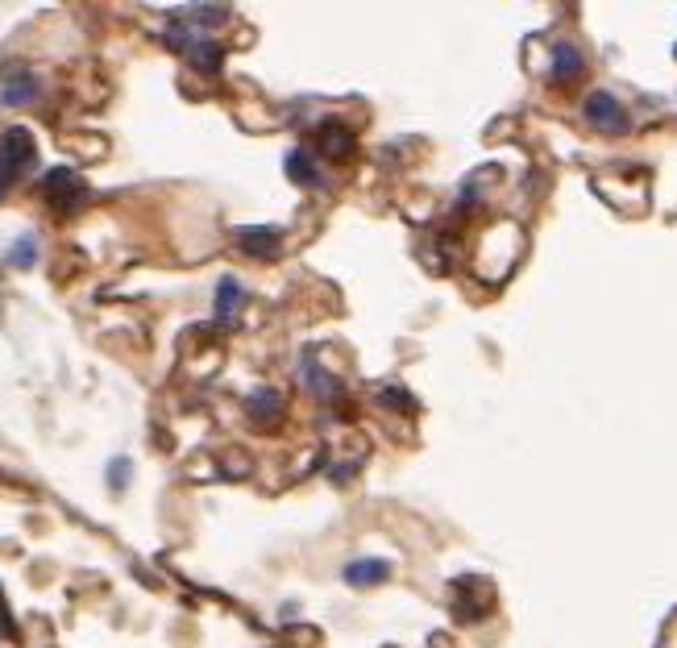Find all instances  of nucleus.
I'll return each mask as SVG.
<instances>
[{"label":"nucleus","mask_w":677,"mask_h":648,"mask_svg":"<svg viewBox=\"0 0 677 648\" xmlns=\"http://www.w3.org/2000/svg\"><path fill=\"white\" fill-rule=\"evenodd\" d=\"M34 162H38V142H34V134H29L26 125H9L0 134V196H9L29 175Z\"/></svg>","instance_id":"obj_1"},{"label":"nucleus","mask_w":677,"mask_h":648,"mask_svg":"<svg viewBox=\"0 0 677 648\" xmlns=\"http://www.w3.org/2000/svg\"><path fill=\"white\" fill-rule=\"evenodd\" d=\"M163 42L171 46V50H179L183 58H188L196 71H204V75H217L220 71V63H225V46H220L212 34H196V29H188V26H171L163 34Z\"/></svg>","instance_id":"obj_2"},{"label":"nucleus","mask_w":677,"mask_h":648,"mask_svg":"<svg viewBox=\"0 0 677 648\" xmlns=\"http://www.w3.org/2000/svg\"><path fill=\"white\" fill-rule=\"evenodd\" d=\"M42 196L55 204L58 212H75V208H83V204H88L92 188L83 183V175L75 171V166H55L50 175L42 179Z\"/></svg>","instance_id":"obj_3"},{"label":"nucleus","mask_w":677,"mask_h":648,"mask_svg":"<svg viewBox=\"0 0 677 648\" xmlns=\"http://www.w3.org/2000/svg\"><path fill=\"white\" fill-rule=\"evenodd\" d=\"M582 117H586V125H590V129H598V134H611V137H619V134H627V129H632V117H627V108H623L611 92H603V88L586 96Z\"/></svg>","instance_id":"obj_4"},{"label":"nucleus","mask_w":677,"mask_h":648,"mask_svg":"<svg viewBox=\"0 0 677 648\" xmlns=\"http://www.w3.org/2000/svg\"><path fill=\"white\" fill-rule=\"evenodd\" d=\"M38 100V75L29 67H13L4 75V88H0V104L9 108H26Z\"/></svg>","instance_id":"obj_5"},{"label":"nucleus","mask_w":677,"mask_h":648,"mask_svg":"<svg viewBox=\"0 0 677 648\" xmlns=\"http://www.w3.org/2000/svg\"><path fill=\"white\" fill-rule=\"evenodd\" d=\"M171 17L179 26L196 29V34H208V26H225L233 13L225 4H179V9H171Z\"/></svg>","instance_id":"obj_6"},{"label":"nucleus","mask_w":677,"mask_h":648,"mask_svg":"<svg viewBox=\"0 0 677 648\" xmlns=\"http://www.w3.org/2000/svg\"><path fill=\"white\" fill-rule=\"evenodd\" d=\"M237 245H242L250 258H279V250H283V233L262 229V225H245V229H237Z\"/></svg>","instance_id":"obj_7"},{"label":"nucleus","mask_w":677,"mask_h":648,"mask_svg":"<svg viewBox=\"0 0 677 648\" xmlns=\"http://www.w3.org/2000/svg\"><path fill=\"white\" fill-rule=\"evenodd\" d=\"M283 171H287V179H291L296 188H320V183H325L316 154H312V150H304V146L287 150V166H283Z\"/></svg>","instance_id":"obj_8"},{"label":"nucleus","mask_w":677,"mask_h":648,"mask_svg":"<svg viewBox=\"0 0 677 648\" xmlns=\"http://www.w3.org/2000/svg\"><path fill=\"white\" fill-rule=\"evenodd\" d=\"M391 578V561H382V557H358V561H350L345 566V582L350 586H382V582Z\"/></svg>","instance_id":"obj_9"},{"label":"nucleus","mask_w":677,"mask_h":648,"mask_svg":"<svg viewBox=\"0 0 677 648\" xmlns=\"http://www.w3.org/2000/svg\"><path fill=\"white\" fill-rule=\"evenodd\" d=\"M245 416L254 420V424H279L283 420V399H279V391H250L245 395Z\"/></svg>","instance_id":"obj_10"},{"label":"nucleus","mask_w":677,"mask_h":648,"mask_svg":"<svg viewBox=\"0 0 677 648\" xmlns=\"http://www.w3.org/2000/svg\"><path fill=\"white\" fill-rule=\"evenodd\" d=\"M586 71V58L573 42H557L553 50V83H573Z\"/></svg>","instance_id":"obj_11"},{"label":"nucleus","mask_w":677,"mask_h":648,"mask_svg":"<svg viewBox=\"0 0 677 648\" xmlns=\"http://www.w3.org/2000/svg\"><path fill=\"white\" fill-rule=\"evenodd\" d=\"M242 304H245V287H242V279H233V274H225L217 283V320L220 324H229V320H237V312H242Z\"/></svg>","instance_id":"obj_12"},{"label":"nucleus","mask_w":677,"mask_h":648,"mask_svg":"<svg viewBox=\"0 0 677 648\" xmlns=\"http://www.w3.org/2000/svg\"><path fill=\"white\" fill-rule=\"evenodd\" d=\"M353 146H358V142H353V134L350 129H345V125H320V154H325V158H350L353 154Z\"/></svg>","instance_id":"obj_13"},{"label":"nucleus","mask_w":677,"mask_h":648,"mask_svg":"<svg viewBox=\"0 0 677 648\" xmlns=\"http://www.w3.org/2000/svg\"><path fill=\"white\" fill-rule=\"evenodd\" d=\"M34 262H38V237H34V233H21L13 242V250H9V266L26 270V266H34Z\"/></svg>","instance_id":"obj_14"},{"label":"nucleus","mask_w":677,"mask_h":648,"mask_svg":"<svg viewBox=\"0 0 677 648\" xmlns=\"http://www.w3.org/2000/svg\"><path fill=\"white\" fill-rule=\"evenodd\" d=\"M379 404H382V407H404V412H412V407H416V399H412L404 387H382V391H379Z\"/></svg>","instance_id":"obj_15"},{"label":"nucleus","mask_w":677,"mask_h":648,"mask_svg":"<svg viewBox=\"0 0 677 648\" xmlns=\"http://www.w3.org/2000/svg\"><path fill=\"white\" fill-rule=\"evenodd\" d=\"M129 466H134V461H129V458H112V466H109V486H112V490H125V478H129Z\"/></svg>","instance_id":"obj_16"}]
</instances>
